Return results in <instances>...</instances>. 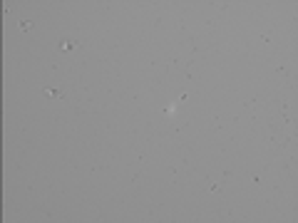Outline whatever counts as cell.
Wrapping results in <instances>:
<instances>
[{"instance_id":"cell-1","label":"cell","mask_w":298,"mask_h":223,"mask_svg":"<svg viewBox=\"0 0 298 223\" xmlns=\"http://www.w3.org/2000/svg\"><path fill=\"white\" fill-rule=\"evenodd\" d=\"M60 47H62V50H67V52H70V50H74V42H72V40H65V42H62Z\"/></svg>"},{"instance_id":"cell-2","label":"cell","mask_w":298,"mask_h":223,"mask_svg":"<svg viewBox=\"0 0 298 223\" xmlns=\"http://www.w3.org/2000/svg\"><path fill=\"white\" fill-rule=\"evenodd\" d=\"M30 27H32L30 20H23V22H20V30H30Z\"/></svg>"},{"instance_id":"cell-3","label":"cell","mask_w":298,"mask_h":223,"mask_svg":"<svg viewBox=\"0 0 298 223\" xmlns=\"http://www.w3.org/2000/svg\"><path fill=\"white\" fill-rule=\"evenodd\" d=\"M45 94L47 97H60V89H45Z\"/></svg>"}]
</instances>
